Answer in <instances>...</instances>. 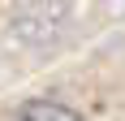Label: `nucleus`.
Listing matches in <instances>:
<instances>
[{
    "label": "nucleus",
    "mask_w": 125,
    "mask_h": 121,
    "mask_svg": "<svg viewBox=\"0 0 125 121\" xmlns=\"http://www.w3.org/2000/svg\"><path fill=\"white\" fill-rule=\"evenodd\" d=\"M22 117H73V108H65V104H26Z\"/></svg>",
    "instance_id": "1"
}]
</instances>
